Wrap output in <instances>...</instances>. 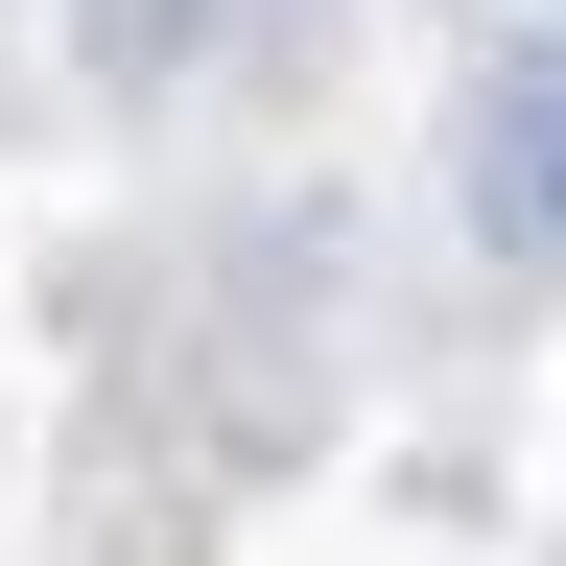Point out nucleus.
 Listing matches in <instances>:
<instances>
[{"mask_svg": "<svg viewBox=\"0 0 566 566\" xmlns=\"http://www.w3.org/2000/svg\"><path fill=\"white\" fill-rule=\"evenodd\" d=\"M472 237L495 260H566V24L472 95Z\"/></svg>", "mask_w": 566, "mask_h": 566, "instance_id": "1", "label": "nucleus"}, {"mask_svg": "<svg viewBox=\"0 0 566 566\" xmlns=\"http://www.w3.org/2000/svg\"><path fill=\"white\" fill-rule=\"evenodd\" d=\"M543 24H566V0H543Z\"/></svg>", "mask_w": 566, "mask_h": 566, "instance_id": "2", "label": "nucleus"}]
</instances>
